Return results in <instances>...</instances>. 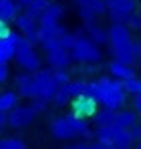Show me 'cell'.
<instances>
[{
  "label": "cell",
  "instance_id": "cell-1",
  "mask_svg": "<svg viewBox=\"0 0 141 149\" xmlns=\"http://www.w3.org/2000/svg\"><path fill=\"white\" fill-rule=\"evenodd\" d=\"M85 95L97 99L105 109L111 111H119L127 101V91L123 87V81H117L113 77H99L97 81H87Z\"/></svg>",
  "mask_w": 141,
  "mask_h": 149
},
{
  "label": "cell",
  "instance_id": "cell-2",
  "mask_svg": "<svg viewBox=\"0 0 141 149\" xmlns=\"http://www.w3.org/2000/svg\"><path fill=\"white\" fill-rule=\"evenodd\" d=\"M109 50L115 61L133 65L141 58V42L131 36V30L125 24H111L109 28Z\"/></svg>",
  "mask_w": 141,
  "mask_h": 149
},
{
  "label": "cell",
  "instance_id": "cell-3",
  "mask_svg": "<svg viewBox=\"0 0 141 149\" xmlns=\"http://www.w3.org/2000/svg\"><path fill=\"white\" fill-rule=\"evenodd\" d=\"M97 141L99 143H105V145H111L115 149H131V145L135 143L129 129H121L117 125H111V127H99L97 131Z\"/></svg>",
  "mask_w": 141,
  "mask_h": 149
},
{
  "label": "cell",
  "instance_id": "cell-4",
  "mask_svg": "<svg viewBox=\"0 0 141 149\" xmlns=\"http://www.w3.org/2000/svg\"><path fill=\"white\" fill-rule=\"evenodd\" d=\"M70 56H73V61L79 63V65H87V63L97 65V63L101 61V50H99V45H95L89 36L77 34V42H75V47L70 49Z\"/></svg>",
  "mask_w": 141,
  "mask_h": 149
},
{
  "label": "cell",
  "instance_id": "cell-5",
  "mask_svg": "<svg viewBox=\"0 0 141 149\" xmlns=\"http://www.w3.org/2000/svg\"><path fill=\"white\" fill-rule=\"evenodd\" d=\"M34 85H36V101H54L57 91L61 89L59 83L54 81V73L50 69H40L34 73Z\"/></svg>",
  "mask_w": 141,
  "mask_h": 149
},
{
  "label": "cell",
  "instance_id": "cell-6",
  "mask_svg": "<svg viewBox=\"0 0 141 149\" xmlns=\"http://www.w3.org/2000/svg\"><path fill=\"white\" fill-rule=\"evenodd\" d=\"M16 65L26 71V73H36V71H40V56L36 54V50H34V45L28 40V38H24L20 40V45H18V52H16Z\"/></svg>",
  "mask_w": 141,
  "mask_h": 149
},
{
  "label": "cell",
  "instance_id": "cell-7",
  "mask_svg": "<svg viewBox=\"0 0 141 149\" xmlns=\"http://www.w3.org/2000/svg\"><path fill=\"white\" fill-rule=\"evenodd\" d=\"M107 4V12L113 24H125L127 18L137 12V0H105Z\"/></svg>",
  "mask_w": 141,
  "mask_h": 149
},
{
  "label": "cell",
  "instance_id": "cell-8",
  "mask_svg": "<svg viewBox=\"0 0 141 149\" xmlns=\"http://www.w3.org/2000/svg\"><path fill=\"white\" fill-rule=\"evenodd\" d=\"M40 111L36 109V105H30V107H16L8 113V127L12 129H24L26 125H30L36 115Z\"/></svg>",
  "mask_w": 141,
  "mask_h": 149
},
{
  "label": "cell",
  "instance_id": "cell-9",
  "mask_svg": "<svg viewBox=\"0 0 141 149\" xmlns=\"http://www.w3.org/2000/svg\"><path fill=\"white\" fill-rule=\"evenodd\" d=\"M97 105H99V101L93 99V97H89V95H81V97H77V99L70 101V113L73 115H77V117H81V119H87V117H95L99 111H97Z\"/></svg>",
  "mask_w": 141,
  "mask_h": 149
},
{
  "label": "cell",
  "instance_id": "cell-10",
  "mask_svg": "<svg viewBox=\"0 0 141 149\" xmlns=\"http://www.w3.org/2000/svg\"><path fill=\"white\" fill-rule=\"evenodd\" d=\"M16 22V28L22 32L24 38H28L32 45H36V42H40V38H38V20L36 18H32L30 14H18V18L14 20Z\"/></svg>",
  "mask_w": 141,
  "mask_h": 149
},
{
  "label": "cell",
  "instance_id": "cell-11",
  "mask_svg": "<svg viewBox=\"0 0 141 149\" xmlns=\"http://www.w3.org/2000/svg\"><path fill=\"white\" fill-rule=\"evenodd\" d=\"M20 40H22V34H18L16 30H12V34L8 38L0 40V65H8L12 58H16Z\"/></svg>",
  "mask_w": 141,
  "mask_h": 149
},
{
  "label": "cell",
  "instance_id": "cell-12",
  "mask_svg": "<svg viewBox=\"0 0 141 149\" xmlns=\"http://www.w3.org/2000/svg\"><path fill=\"white\" fill-rule=\"evenodd\" d=\"M105 12H107L105 0H89L85 4H79V16L85 22H95V18H99Z\"/></svg>",
  "mask_w": 141,
  "mask_h": 149
},
{
  "label": "cell",
  "instance_id": "cell-13",
  "mask_svg": "<svg viewBox=\"0 0 141 149\" xmlns=\"http://www.w3.org/2000/svg\"><path fill=\"white\" fill-rule=\"evenodd\" d=\"M14 85H16V93H18L20 97H26V99H34V101H36V85H34V74H32V73L16 74Z\"/></svg>",
  "mask_w": 141,
  "mask_h": 149
},
{
  "label": "cell",
  "instance_id": "cell-14",
  "mask_svg": "<svg viewBox=\"0 0 141 149\" xmlns=\"http://www.w3.org/2000/svg\"><path fill=\"white\" fill-rule=\"evenodd\" d=\"M50 131H52V135H54L57 139H61V141H69L73 137H77V133H75V129L70 127L67 115H65V117H57V119L50 123Z\"/></svg>",
  "mask_w": 141,
  "mask_h": 149
},
{
  "label": "cell",
  "instance_id": "cell-15",
  "mask_svg": "<svg viewBox=\"0 0 141 149\" xmlns=\"http://www.w3.org/2000/svg\"><path fill=\"white\" fill-rule=\"evenodd\" d=\"M47 63L52 71L57 69H67L70 63H73V56H70V50L67 49H57V50H50L47 52Z\"/></svg>",
  "mask_w": 141,
  "mask_h": 149
},
{
  "label": "cell",
  "instance_id": "cell-16",
  "mask_svg": "<svg viewBox=\"0 0 141 149\" xmlns=\"http://www.w3.org/2000/svg\"><path fill=\"white\" fill-rule=\"evenodd\" d=\"M109 73H111L113 79H117V81H129V79H135L137 77L133 65L121 63V61H115V58L109 63Z\"/></svg>",
  "mask_w": 141,
  "mask_h": 149
},
{
  "label": "cell",
  "instance_id": "cell-17",
  "mask_svg": "<svg viewBox=\"0 0 141 149\" xmlns=\"http://www.w3.org/2000/svg\"><path fill=\"white\" fill-rule=\"evenodd\" d=\"M20 2L18 0H0V22H12L20 14Z\"/></svg>",
  "mask_w": 141,
  "mask_h": 149
},
{
  "label": "cell",
  "instance_id": "cell-18",
  "mask_svg": "<svg viewBox=\"0 0 141 149\" xmlns=\"http://www.w3.org/2000/svg\"><path fill=\"white\" fill-rule=\"evenodd\" d=\"M63 14H65V8L61 6V4H50L47 10L43 12V16L38 18V26H52V24H59L61 22V18H63Z\"/></svg>",
  "mask_w": 141,
  "mask_h": 149
},
{
  "label": "cell",
  "instance_id": "cell-19",
  "mask_svg": "<svg viewBox=\"0 0 141 149\" xmlns=\"http://www.w3.org/2000/svg\"><path fill=\"white\" fill-rule=\"evenodd\" d=\"M85 28H87V32H89V38L93 40L95 45H105V42H109V30L101 28V26L95 24V22H85Z\"/></svg>",
  "mask_w": 141,
  "mask_h": 149
},
{
  "label": "cell",
  "instance_id": "cell-20",
  "mask_svg": "<svg viewBox=\"0 0 141 149\" xmlns=\"http://www.w3.org/2000/svg\"><path fill=\"white\" fill-rule=\"evenodd\" d=\"M69 117V123L70 127L75 129V133H77V137H91L93 135V131H91V127L87 125V121L85 119H81V117H77V115H67Z\"/></svg>",
  "mask_w": 141,
  "mask_h": 149
},
{
  "label": "cell",
  "instance_id": "cell-21",
  "mask_svg": "<svg viewBox=\"0 0 141 149\" xmlns=\"http://www.w3.org/2000/svg\"><path fill=\"white\" fill-rule=\"evenodd\" d=\"M18 93H14V91H4L2 95H0V111H6V113H10L12 109H16L18 107Z\"/></svg>",
  "mask_w": 141,
  "mask_h": 149
},
{
  "label": "cell",
  "instance_id": "cell-22",
  "mask_svg": "<svg viewBox=\"0 0 141 149\" xmlns=\"http://www.w3.org/2000/svg\"><path fill=\"white\" fill-rule=\"evenodd\" d=\"M117 127L121 129H131L137 125V113L135 111H117V121H115Z\"/></svg>",
  "mask_w": 141,
  "mask_h": 149
},
{
  "label": "cell",
  "instance_id": "cell-23",
  "mask_svg": "<svg viewBox=\"0 0 141 149\" xmlns=\"http://www.w3.org/2000/svg\"><path fill=\"white\" fill-rule=\"evenodd\" d=\"M115 121H117V111H111V109H103L95 115L97 127H111L115 125Z\"/></svg>",
  "mask_w": 141,
  "mask_h": 149
},
{
  "label": "cell",
  "instance_id": "cell-24",
  "mask_svg": "<svg viewBox=\"0 0 141 149\" xmlns=\"http://www.w3.org/2000/svg\"><path fill=\"white\" fill-rule=\"evenodd\" d=\"M50 4H52L50 0H34V2H30V4L26 6V10H24V12H26V14H30L32 18H36V20H38V18L43 16V12L47 10Z\"/></svg>",
  "mask_w": 141,
  "mask_h": 149
},
{
  "label": "cell",
  "instance_id": "cell-25",
  "mask_svg": "<svg viewBox=\"0 0 141 149\" xmlns=\"http://www.w3.org/2000/svg\"><path fill=\"white\" fill-rule=\"evenodd\" d=\"M65 87H67V91L70 93V97H73V99H77V97L85 95V89H87V81H81V79H77V81H70V83H67Z\"/></svg>",
  "mask_w": 141,
  "mask_h": 149
},
{
  "label": "cell",
  "instance_id": "cell-26",
  "mask_svg": "<svg viewBox=\"0 0 141 149\" xmlns=\"http://www.w3.org/2000/svg\"><path fill=\"white\" fill-rule=\"evenodd\" d=\"M69 101H73V97H70V93L67 91V87L63 85V87L57 91V95H54V101H52V103H54L57 107H65Z\"/></svg>",
  "mask_w": 141,
  "mask_h": 149
},
{
  "label": "cell",
  "instance_id": "cell-27",
  "mask_svg": "<svg viewBox=\"0 0 141 149\" xmlns=\"http://www.w3.org/2000/svg\"><path fill=\"white\" fill-rule=\"evenodd\" d=\"M123 87H125V91L129 93V95H141V79H129V81H123Z\"/></svg>",
  "mask_w": 141,
  "mask_h": 149
},
{
  "label": "cell",
  "instance_id": "cell-28",
  "mask_svg": "<svg viewBox=\"0 0 141 149\" xmlns=\"http://www.w3.org/2000/svg\"><path fill=\"white\" fill-rule=\"evenodd\" d=\"M0 149H26V143L22 139L10 137V139H2L0 141Z\"/></svg>",
  "mask_w": 141,
  "mask_h": 149
},
{
  "label": "cell",
  "instance_id": "cell-29",
  "mask_svg": "<svg viewBox=\"0 0 141 149\" xmlns=\"http://www.w3.org/2000/svg\"><path fill=\"white\" fill-rule=\"evenodd\" d=\"M125 26H127L129 30H141V12H139V10H137V12H133V14L127 18Z\"/></svg>",
  "mask_w": 141,
  "mask_h": 149
},
{
  "label": "cell",
  "instance_id": "cell-30",
  "mask_svg": "<svg viewBox=\"0 0 141 149\" xmlns=\"http://www.w3.org/2000/svg\"><path fill=\"white\" fill-rule=\"evenodd\" d=\"M54 73V81L59 83V87H63V85H67L70 83V74L67 69H57V71H52Z\"/></svg>",
  "mask_w": 141,
  "mask_h": 149
},
{
  "label": "cell",
  "instance_id": "cell-31",
  "mask_svg": "<svg viewBox=\"0 0 141 149\" xmlns=\"http://www.w3.org/2000/svg\"><path fill=\"white\" fill-rule=\"evenodd\" d=\"M77 73L79 74H93V73H97V65H93V63L79 65V67H77Z\"/></svg>",
  "mask_w": 141,
  "mask_h": 149
},
{
  "label": "cell",
  "instance_id": "cell-32",
  "mask_svg": "<svg viewBox=\"0 0 141 149\" xmlns=\"http://www.w3.org/2000/svg\"><path fill=\"white\" fill-rule=\"evenodd\" d=\"M129 133H131V137H133V141H141V123H137L135 127H131L129 129Z\"/></svg>",
  "mask_w": 141,
  "mask_h": 149
},
{
  "label": "cell",
  "instance_id": "cell-33",
  "mask_svg": "<svg viewBox=\"0 0 141 149\" xmlns=\"http://www.w3.org/2000/svg\"><path fill=\"white\" fill-rule=\"evenodd\" d=\"M10 34H12V30H10L8 22H0V40L2 38H8Z\"/></svg>",
  "mask_w": 141,
  "mask_h": 149
},
{
  "label": "cell",
  "instance_id": "cell-34",
  "mask_svg": "<svg viewBox=\"0 0 141 149\" xmlns=\"http://www.w3.org/2000/svg\"><path fill=\"white\" fill-rule=\"evenodd\" d=\"M8 65H0V83H6L8 81Z\"/></svg>",
  "mask_w": 141,
  "mask_h": 149
},
{
  "label": "cell",
  "instance_id": "cell-35",
  "mask_svg": "<svg viewBox=\"0 0 141 149\" xmlns=\"http://www.w3.org/2000/svg\"><path fill=\"white\" fill-rule=\"evenodd\" d=\"M133 111L137 115H141V95H135L133 97Z\"/></svg>",
  "mask_w": 141,
  "mask_h": 149
},
{
  "label": "cell",
  "instance_id": "cell-36",
  "mask_svg": "<svg viewBox=\"0 0 141 149\" xmlns=\"http://www.w3.org/2000/svg\"><path fill=\"white\" fill-rule=\"evenodd\" d=\"M6 125H8V113L0 111V129H6Z\"/></svg>",
  "mask_w": 141,
  "mask_h": 149
},
{
  "label": "cell",
  "instance_id": "cell-37",
  "mask_svg": "<svg viewBox=\"0 0 141 149\" xmlns=\"http://www.w3.org/2000/svg\"><path fill=\"white\" fill-rule=\"evenodd\" d=\"M91 149H115V147L105 145V143H93V145H91Z\"/></svg>",
  "mask_w": 141,
  "mask_h": 149
},
{
  "label": "cell",
  "instance_id": "cell-38",
  "mask_svg": "<svg viewBox=\"0 0 141 149\" xmlns=\"http://www.w3.org/2000/svg\"><path fill=\"white\" fill-rule=\"evenodd\" d=\"M18 2H20V4H22L24 8H26V6H28V4H30V2H34V0H18Z\"/></svg>",
  "mask_w": 141,
  "mask_h": 149
},
{
  "label": "cell",
  "instance_id": "cell-39",
  "mask_svg": "<svg viewBox=\"0 0 141 149\" xmlns=\"http://www.w3.org/2000/svg\"><path fill=\"white\" fill-rule=\"evenodd\" d=\"M77 2H79V4H85V2H89V0H77Z\"/></svg>",
  "mask_w": 141,
  "mask_h": 149
},
{
  "label": "cell",
  "instance_id": "cell-40",
  "mask_svg": "<svg viewBox=\"0 0 141 149\" xmlns=\"http://www.w3.org/2000/svg\"><path fill=\"white\" fill-rule=\"evenodd\" d=\"M135 149H141V141H139V143H137V147H135Z\"/></svg>",
  "mask_w": 141,
  "mask_h": 149
},
{
  "label": "cell",
  "instance_id": "cell-41",
  "mask_svg": "<svg viewBox=\"0 0 141 149\" xmlns=\"http://www.w3.org/2000/svg\"><path fill=\"white\" fill-rule=\"evenodd\" d=\"M67 149H75V145H69V147H67Z\"/></svg>",
  "mask_w": 141,
  "mask_h": 149
}]
</instances>
